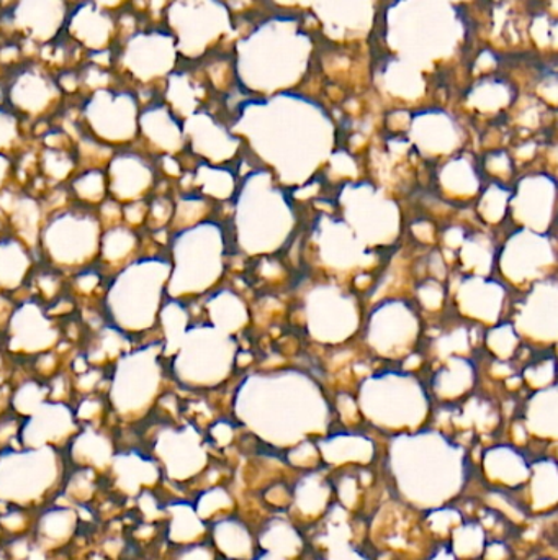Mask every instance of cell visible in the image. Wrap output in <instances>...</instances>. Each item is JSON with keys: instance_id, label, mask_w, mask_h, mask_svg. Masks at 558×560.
Listing matches in <instances>:
<instances>
[{"instance_id": "cell-1", "label": "cell", "mask_w": 558, "mask_h": 560, "mask_svg": "<svg viewBox=\"0 0 558 560\" xmlns=\"http://www.w3.org/2000/svg\"><path fill=\"white\" fill-rule=\"evenodd\" d=\"M169 271L167 256H136L117 269L102 299L107 325L128 339L153 331L166 303Z\"/></svg>"}, {"instance_id": "cell-2", "label": "cell", "mask_w": 558, "mask_h": 560, "mask_svg": "<svg viewBox=\"0 0 558 560\" xmlns=\"http://www.w3.org/2000/svg\"><path fill=\"white\" fill-rule=\"evenodd\" d=\"M161 342L134 346L115 359L107 377V405L120 417L147 413L159 398L166 375Z\"/></svg>"}, {"instance_id": "cell-3", "label": "cell", "mask_w": 558, "mask_h": 560, "mask_svg": "<svg viewBox=\"0 0 558 560\" xmlns=\"http://www.w3.org/2000/svg\"><path fill=\"white\" fill-rule=\"evenodd\" d=\"M102 230L97 210L75 206L45 220L36 246L49 268L78 272L98 261Z\"/></svg>"}, {"instance_id": "cell-4", "label": "cell", "mask_w": 558, "mask_h": 560, "mask_svg": "<svg viewBox=\"0 0 558 560\" xmlns=\"http://www.w3.org/2000/svg\"><path fill=\"white\" fill-rule=\"evenodd\" d=\"M82 115L92 140L104 147H128L138 138L140 108L133 95L124 92H97L84 105Z\"/></svg>"}, {"instance_id": "cell-5", "label": "cell", "mask_w": 558, "mask_h": 560, "mask_svg": "<svg viewBox=\"0 0 558 560\" xmlns=\"http://www.w3.org/2000/svg\"><path fill=\"white\" fill-rule=\"evenodd\" d=\"M61 338L51 313L36 300H25L13 308L7 319L5 345L22 355L48 354Z\"/></svg>"}, {"instance_id": "cell-6", "label": "cell", "mask_w": 558, "mask_h": 560, "mask_svg": "<svg viewBox=\"0 0 558 560\" xmlns=\"http://www.w3.org/2000/svg\"><path fill=\"white\" fill-rule=\"evenodd\" d=\"M108 199L130 203L153 196L159 167L146 151L120 150L111 154L104 167Z\"/></svg>"}, {"instance_id": "cell-7", "label": "cell", "mask_w": 558, "mask_h": 560, "mask_svg": "<svg viewBox=\"0 0 558 560\" xmlns=\"http://www.w3.org/2000/svg\"><path fill=\"white\" fill-rule=\"evenodd\" d=\"M75 413L61 400L43 401L33 413L26 417L23 436L29 447L49 446L74 430Z\"/></svg>"}, {"instance_id": "cell-8", "label": "cell", "mask_w": 558, "mask_h": 560, "mask_svg": "<svg viewBox=\"0 0 558 560\" xmlns=\"http://www.w3.org/2000/svg\"><path fill=\"white\" fill-rule=\"evenodd\" d=\"M138 137L146 143L147 154L154 151L157 156H170L180 148L182 127L164 105H156L140 112Z\"/></svg>"}, {"instance_id": "cell-9", "label": "cell", "mask_w": 558, "mask_h": 560, "mask_svg": "<svg viewBox=\"0 0 558 560\" xmlns=\"http://www.w3.org/2000/svg\"><path fill=\"white\" fill-rule=\"evenodd\" d=\"M32 248L13 235L0 238V290L16 292L33 275Z\"/></svg>"}, {"instance_id": "cell-10", "label": "cell", "mask_w": 558, "mask_h": 560, "mask_svg": "<svg viewBox=\"0 0 558 560\" xmlns=\"http://www.w3.org/2000/svg\"><path fill=\"white\" fill-rule=\"evenodd\" d=\"M140 245V235H138L136 229H131L124 223L104 226L100 236V249H98V261L120 269L121 266L128 265L136 258Z\"/></svg>"}, {"instance_id": "cell-11", "label": "cell", "mask_w": 558, "mask_h": 560, "mask_svg": "<svg viewBox=\"0 0 558 560\" xmlns=\"http://www.w3.org/2000/svg\"><path fill=\"white\" fill-rule=\"evenodd\" d=\"M5 215V213H3ZM5 219L13 229V236L22 240L25 245H38L39 232H41L43 209L38 200L28 196L13 197L10 209L7 210Z\"/></svg>"}, {"instance_id": "cell-12", "label": "cell", "mask_w": 558, "mask_h": 560, "mask_svg": "<svg viewBox=\"0 0 558 560\" xmlns=\"http://www.w3.org/2000/svg\"><path fill=\"white\" fill-rule=\"evenodd\" d=\"M69 194L78 206L97 209L108 199L107 177L100 167H88L69 179Z\"/></svg>"}, {"instance_id": "cell-13", "label": "cell", "mask_w": 558, "mask_h": 560, "mask_svg": "<svg viewBox=\"0 0 558 560\" xmlns=\"http://www.w3.org/2000/svg\"><path fill=\"white\" fill-rule=\"evenodd\" d=\"M75 161L68 151L59 148H48L39 156V171L46 179L61 183V180L71 179L74 173Z\"/></svg>"}, {"instance_id": "cell-14", "label": "cell", "mask_w": 558, "mask_h": 560, "mask_svg": "<svg viewBox=\"0 0 558 560\" xmlns=\"http://www.w3.org/2000/svg\"><path fill=\"white\" fill-rule=\"evenodd\" d=\"M48 385L38 381L22 382V384L16 385L15 390H13V410H15L16 413L28 417L29 413H33V411H35L43 401L48 400Z\"/></svg>"}, {"instance_id": "cell-15", "label": "cell", "mask_w": 558, "mask_h": 560, "mask_svg": "<svg viewBox=\"0 0 558 560\" xmlns=\"http://www.w3.org/2000/svg\"><path fill=\"white\" fill-rule=\"evenodd\" d=\"M16 137H19V125H16L15 115L0 110V153H5L9 148H12Z\"/></svg>"}, {"instance_id": "cell-16", "label": "cell", "mask_w": 558, "mask_h": 560, "mask_svg": "<svg viewBox=\"0 0 558 560\" xmlns=\"http://www.w3.org/2000/svg\"><path fill=\"white\" fill-rule=\"evenodd\" d=\"M102 283V275L94 266L81 269L78 271L74 278V287L82 295H91L92 292L97 290V287Z\"/></svg>"}, {"instance_id": "cell-17", "label": "cell", "mask_w": 558, "mask_h": 560, "mask_svg": "<svg viewBox=\"0 0 558 560\" xmlns=\"http://www.w3.org/2000/svg\"><path fill=\"white\" fill-rule=\"evenodd\" d=\"M13 173V164L10 158L5 153H0V194L5 189L7 183H9L10 176Z\"/></svg>"}, {"instance_id": "cell-18", "label": "cell", "mask_w": 558, "mask_h": 560, "mask_svg": "<svg viewBox=\"0 0 558 560\" xmlns=\"http://www.w3.org/2000/svg\"><path fill=\"white\" fill-rule=\"evenodd\" d=\"M5 215H3L2 210H0V238L5 235Z\"/></svg>"}]
</instances>
